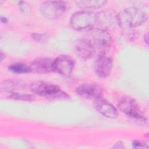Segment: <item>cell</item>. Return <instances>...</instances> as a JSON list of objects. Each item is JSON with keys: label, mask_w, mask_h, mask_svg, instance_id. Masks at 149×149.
<instances>
[{"label": "cell", "mask_w": 149, "mask_h": 149, "mask_svg": "<svg viewBox=\"0 0 149 149\" xmlns=\"http://www.w3.org/2000/svg\"><path fill=\"white\" fill-rule=\"evenodd\" d=\"M148 33H146V34L144 36V42L146 44H148Z\"/></svg>", "instance_id": "44dd1931"}, {"label": "cell", "mask_w": 149, "mask_h": 149, "mask_svg": "<svg viewBox=\"0 0 149 149\" xmlns=\"http://www.w3.org/2000/svg\"><path fill=\"white\" fill-rule=\"evenodd\" d=\"M118 26L124 29H131L138 27L144 23L147 20V14L136 7H129L124 9L117 13Z\"/></svg>", "instance_id": "6da1fadb"}, {"label": "cell", "mask_w": 149, "mask_h": 149, "mask_svg": "<svg viewBox=\"0 0 149 149\" xmlns=\"http://www.w3.org/2000/svg\"><path fill=\"white\" fill-rule=\"evenodd\" d=\"M96 26L107 30L118 26L117 13L113 10H103L96 13Z\"/></svg>", "instance_id": "ba28073f"}, {"label": "cell", "mask_w": 149, "mask_h": 149, "mask_svg": "<svg viewBox=\"0 0 149 149\" xmlns=\"http://www.w3.org/2000/svg\"><path fill=\"white\" fill-rule=\"evenodd\" d=\"M9 98L15 100H19L22 101H31L34 100V97L33 95L30 94H26L23 93H19L16 92H12L10 95H9Z\"/></svg>", "instance_id": "2e32d148"}, {"label": "cell", "mask_w": 149, "mask_h": 149, "mask_svg": "<svg viewBox=\"0 0 149 149\" xmlns=\"http://www.w3.org/2000/svg\"><path fill=\"white\" fill-rule=\"evenodd\" d=\"M77 6L83 10H88L89 9H99L103 6L106 3L105 1H76Z\"/></svg>", "instance_id": "5bb4252c"}, {"label": "cell", "mask_w": 149, "mask_h": 149, "mask_svg": "<svg viewBox=\"0 0 149 149\" xmlns=\"http://www.w3.org/2000/svg\"><path fill=\"white\" fill-rule=\"evenodd\" d=\"M76 93L84 98L93 100L101 98L103 96L102 87L95 83H81L76 87Z\"/></svg>", "instance_id": "9c48e42d"}, {"label": "cell", "mask_w": 149, "mask_h": 149, "mask_svg": "<svg viewBox=\"0 0 149 149\" xmlns=\"http://www.w3.org/2000/svg\"><path fill=\"white\" fill-rule=\"evenodd\" d=\"M124 147H125L122 141H118L113 146V148H124Z\"/></svg>", "instance_id": "ffe728a7"}, {"label": "cell", "mask_w": 149, "mask_h": 149, "mask_svg": "<svg viewBox=\"0 0 149 149\" xmlns=\"http://www.w3.org/2000/svg\"><path fill=\"white\" fill-rule=\"evenodd\" d=\"M74 59L67 55H61L54 59V72L64 76H69L74 66Z\"/></svg>", "instance_id": "30bf717a"}, {"label": "cell", "mask_w": 149, "mask_h": 149, "mask_svg": "<svg viewBox=\"0 0 149 149\" xmlns=\"http://www.w3.org/2000/svg\"><path fill=\"white\" fill-rule=\"evenodd\" d=\"M31 37L34 41L38 42H42L47 41L49 38V36L47 34L33 33L31 34Z\"/></svg>", "instance_id": "e0dca14e"}, {"label": "cell", "mask_w": 149, "mask_h": 149, "mask_svg": "<svg viewBox=\"0 0 149 149\" xmlns=\"http://www.w3.org/2000/svg\"><path fill=\"white\" fill-rule=\"evenodd\" d=\"M87 31V39L99 54L105 52L111 43V37L108 31L94 27Z\"/></svg>", "instance_id": "277c9868"}, {"label": "cell", "mask_w": 149, "mask_h": 149, "mask_svg": "<svg viewBox=\"0 0 149 149\" xmlns=\"http://www.w3.org/2000/svg\"><path fill=\"white\" fill-rule=\"evenodd\" d=\"M133 146L134 147H140L141 146H144L145 144L144 143H142L141 142L139 141H137V140H135L133 141Z\"/></svg>", "instance_id": "d6986e66"}, {"label": "cell", "mask_w": 149, "mask_h": 149, "mask_svg": "<svg viewBox=\"0 0 149 149\" xmlns=\"http://www.w3.org/2000/svg\"><path fill=\"white\" fill-rule=\"evenodd\" d=\"M93 107L98 113L107 118L115 119L118 116L116 108L102 98L94 100Z\"/></svg>", "instance_id": "7c38bea8"}, {"label": "cell", "mask_w": 149, "mask_h": 149, "mask_svg": "<svg viewBox=\"0 0 149 149\" xmlns=\"http://www.w3.org/2000/svg\"><path fill=\"white\" fill-rule=\"evenodd\" d=\"M54 59L48 58H40L31 62L30 65L31 72L47 73L54 72Z\"/></svg>", "instance_id": "4fadbf2b"}, {"label": "cell", "mask_w": 149, "mask_h": 149, "mask_svg": "<svg viewBox=\"0 0 149 149\" xmlns=\"http://www.w3.org/2000/svg\"><path fill=\"white\" fill-rule=\"evenodd\" d=\"M1 22H2V23H6L7 22V19L6 18H5V17H2L1 18Z\"/></svg>", "instance_id": "7402d4cb"}, {"label": "cell", "mask_w": 149, "mask_h": 149, "mask_svg": "<svg viewBox=\"0 0 149 149\" xmlns=\"http://www.w3.org/2000/svg\"><path fill=\"white\" fill-rule=\"evenodd\" d=\"M0 55H1V56H1V61H2L3 58H5V54H3V52L1 51Z\"/></svg>", "instance_id": "603a6c76"}, {"label": "cell", "mask_w": 149, "mask_h": 149, "mask_svg": "<svg viewBox=\"0 0 149 149\" xmlns=\"http://www.w3.org/2000/svg\"><path fill=\"white\" fill-rule=\"evenodd\" d=\"M31 91L40 96L50 98H63L69 95L56 84L44 81H36L30 86Z\"/></svg>", "instance_id": "7a4b0ae2"}, {"label": "cell", "mask_w": 149, "mask_h": 149, "mask_svg": "<svg viewBox=\"0 0 149 149\" xmlns=\"http://www.w3.org/2000/svg\"><path fill=\"white\" fill-rule=\"evenodd\" d=\"M8 69L12 73L17 74L27 73L31 72L30 66L22 63H15L11 64L8 66Z\"/></svg>", "instance_id": "9a60e30c"}, {"label": "cell", "mask_w": 149, "mask_h": 149, "mask_svg": "<svg viewBox=\"0 0 149 149\" xmlns=\"http://www.w3.org/2000/svg\"><path fill=\"white\" fill-rule=\"evenodd\" d=\"M70 24L76 30L88 31L96 26V13L86 10L77 11L72 15Z\"/></svg>", "instance_id": "3957f363"}, {"label": "cell", "mask_w": 149, "mask_h": 149, "mask_svg": "<svg viewBox=\"0 0 149 149\" xmlns=\"http://www.w3.org/2000/svg\"><path fill=\"white\" fill-rule=\"evenodd\" d=\"M119 110L127 116L141 123H145L146 118L136 101L130 97H123L118 103Z\"/></svg>", "instance_id": "5b68a950"}, {"label": "cell", "mask_w": 149, "mask_h": 149, "mask_svg": "<svg viewBox=\"0 0 149 149\" xmlns=\"http://www.w3.org/2000/svg\"><path fill=\"white\" fill-rule=\"evenodd\" d=\"M67 8L68 5L65 1H48L41 4L40 10L45 18L56 19L63 15Z\"/></svg>", "instance_id": "8992f818"}, {"label": "cell", "mask_w": 149, "mask_h": 149, "mask_svg": "<svg viewBox=\"0 0 149 149\" xmlns=\"http://www.w3.org/2000/svg\"><path fill=\"white\" fill-rule=\"evenodd\" d=\"M19 8L20 10L24 14H29L30 12V8L27 3L25 1H19L18 3Z\"/></svg>", "instance_id": "ac0fdd59"}, {"label": "cell", "mask_w": 149, "mask_h": 149, "mask_svg": "<svg viewBox=\"0 0 149 149\" xmlns=\"http://www.w3.org/2000/svg\"><path fill=\"white\" fill-rule=\"evenodd\" d=\"M74 52L82 60H87L93 58L96 51L91 42L86 38L77 40L74 44Z\"/></svg>", "instance_id": "8fae6325"}, {"label": "cell", "mask_w": 149, "mask_h": 149, "mask_svg": "<svg viewBox=\"0 0 149 149\" xmlns=\"http://www.w3.org/2000/svg\"><path fill=\"white\" fill-rule=\"evenodd\" d=\"M112 66V58L105 52L98 54L94 63V69L99 77L105 79L109 76Z\"/></svg>", "instance_id": "52a82bcc"}]
</instances>
